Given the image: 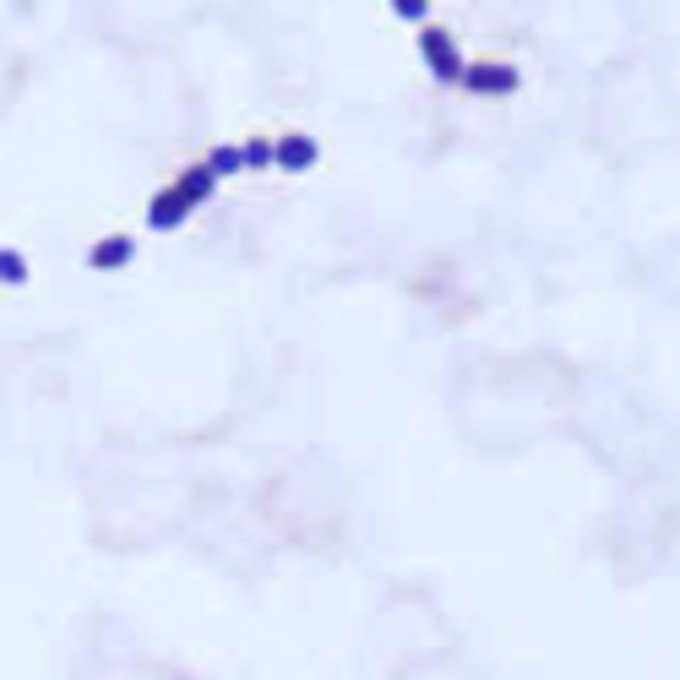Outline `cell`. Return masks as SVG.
<instances>
[{"label": "cell", "instance_id": "obj_1", "mask_svg": "<svg viewBox=\"0 0 680 680\" xmlns=\"http://www.w3.org/2000/svg\"><path fill=\"white\" fill-rule=\"evenodd\" d=\"M213 185H218V169H213V164H202V169H191V175H180L175 185H169V191L153 196V207H147V224H153V229L180 224V218L191 213L196 202H207V196H213Z\"/></svg>", "mask_w": 680, "mask_h": 680}, {"label": "cell", "instance_id": "obj_2", "mask_svg": "<svg viewBox=\"0 0 680 680\" xmlns=\"http://www.w3.org/2000/svg\"><path fill=\"white\" fill-rule=\"evenodd\" d=\"M419 49H425L430 71H436L441 82H457V77H463V60H457V49H452V39H447V33H436V28H430L425 39H419Z\"/></svg>", "mask_w": 680, "mask_h": 680}, {"label": "cell", "instance_id": "obj_3", "mask_svg": "<svg viewBox=\"0 0 680 680\" xmlns=\"http://www.w3.org/2000/svg\"><path fill=\"white\" fill-rule=\"evenodd\" d=\"M272 164H278V169H311L316 164V142H311V136H300V131L283 136V142L272 147Z\"/></svg>", "mask_w": 680, "mask_h": 680}, {"label": "cell", "instance_id": "obj_4", "mask_svg": "<svg viewBox=\"0 0 680 680\" xmlns=\"http://www.w3.org/2000/svg\"><path fill=\"white\" fill-rule=\"evenodd\" d=\"M463 77H468V88H474V93H512L517 88L512 66H468Z\"/></svg>", "mask_w": 680, "mask_h": 680}, {"label": "cell", "instance_id": "obj_5", "mask_svg": "<svg viewBox=\"0 0 680 680\" xmlns=\"http://www.w3.org/2000/svg\"><path fill=\"white\" fill-rule=\"evenodd\" d=\"M88 262L98 272H109V267H126L131 262V234H109V240H98L93 251H88Z\"/></svg>", "mask_w": 680, "mask_h": 680}, {"label": "cell", "instance_id": "obj_6", "mask_svg": "<svg viewBox=\"0 0 680 680\" xmlns=\"http://www.w3.org/2000/svg\"><path fill=\"white\" fill-rule=\"evenodd\" d=\"M0 283H28V262L17 251H0Z\"/></svg>", "mask_w": 680, "mask_h": 680}, {"label": "cell", "instance_id": "obj_7", "mask_svg": "<svg viewBox=\"0 0 680 680\" xmlns=\"http://www.w3.org/2000/svg\"><path fill=\"white\" fill-rule=\"evenodd\" d=\"M240 153H245V164H251V169H262V164H272V142H262V136H256V142H245Z\"/></svg>", "mask_w": 680, "mask_h": 680}, {"label": "cell", "instance_id": "obj_8", "mask_svg": "<svg viewBox=\"0 0 680 680\" xmlns=\"http://www.w3.org/2000/svg\"><path fill=\"white\" fill-rule=\"evenodd\" d=\"M240 164H245V153H240V147H218V153H213V169H218V175H234Z\"/></svg>", "mask_w": 680, "mask_h": 680}, {"label": "cell", "instance_id": "obj_9", "mask_svg": "<svg viewBox=\"0 0 680 680\" xmlns=\"http://www.w3.org/2000/svg\"><path fill=\"white\" fill-rule=\"evenodd\" d=\"M392 11L398 17H425V0H392Z\"/></svg>", "mask_w": 680, "mask_h": 680}]
</instances>
